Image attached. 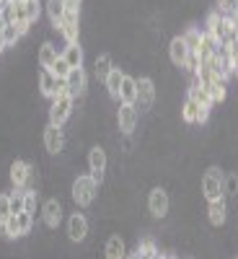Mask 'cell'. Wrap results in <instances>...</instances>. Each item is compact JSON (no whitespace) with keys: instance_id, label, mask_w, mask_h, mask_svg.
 <instances>
[{"instance_id":"cell-30","label":"cell","mask_w":238,"mask_h":259,"mask_svg":"<svg viewBox=\"0 0 238 259\" xmlns=\"http://www.w3.org/2000/svg\"><path fill=\"white\" fill-rule=\"evenodd\" d=\"M11 215H13V210H11V194L8 192H0V228L8 223Z\"/></svg>"},{"instance_id":"cell-38","label":"cell","mask_w":238,"mask_h":259,"mask_svg":"<svg viewBox=\"0 0 238 259\" xmlns=\"http://www.w3.org/2000/svg\"><path fill=\"white\" fill-rule=\"evenodd\" d=\"M233 75H235V78H238V62H235V65H233Z\"/></svg>"},{"instance_id":"cell-31","label":"cell","mask_w":238,"mask_h":259,"mask_svg":"<svg viewBox=\"0 0 238 259\" xmlns=\"http://www.w3.org/2000/svg\"><path fill=\"white\" fill-rule=\"evenodd\" d=\"M24 3V11H26V18L31 24H39V16H41V3L39 0H21Z\"/></svg>"},{"instance_id":"cell-1","label":"cell","mask_w":238,"mask_h":259,"mask_svg":"<svg viewBox=\"0 0 238 259\" xmlns=\"http://www.w3.org/2000/svg\"><path fill=\"white\" fill-rule=\"evenodd\" d=\"M70 197H73V202H75L78 207H88V205H93L96 197H99V182H96L91 174H80V177H75L73 184H70Z\"/></svg>"},{"instance_id":"cell-2","label":"cell","mask_w":238,"mask_h":259,"mask_svg":"<svg viewBox=\"0 0 238 259\" xmlns=\"http://www.w3.org/2000/svg\"><path fill=\"white\" fill-rule=\"evenodd\" d=\"M223 171H220V166H207V171L202 174V179H200V192H202V197L207 200V202H212V200H223L225 194H223Z\"/></svg>"},{"instance_id":"cell-18","label":"cell","mask_w":238,"mask_h":259,"mask_svg":"<svg viewBox=\"0 0 238 259\" xmlns=\"http://www.w3.org/2000/svg\"><path fill=\"white\" fill-rule=\"evenodd\" d=\"M57 57H60V52H57V47L52 45V41H50V39L41 41L39 50H36V62H39V68H41V70H50L52 62H55Z\"/></svg>"},{"instance_id":"cell-25","label":"cell","mask_w":238,"mask_h":259,"mask_svg":"<svg viewBox=\"0 0 238 259\" xmlns=\"http://www.w3.org/2000/svg\"><path fill=\"white\" fill-rule=\"evenodd\" d=\"M179 36L184 39V45L189 47V52H197L200 45H202V29H197V26H186Z\"/></svg>"},{"instance_id":"cell-11","label":"cell","mask_w":238,"mask_h":259,"mask_svg":"<svg viewBox=\"0 0 238 259\" xmlns=\"http://www.w3.org/2000/svg\"><path fill=\"white\" fill-rule=\"evenodd\" d=\"M29 171H31V163L24 161V158H13L8 163V179L16 189H24L26 182H29Z\"/></svg>"},{"instance_id":"cell-16","label":"cell","mask_w":238,"mask_h":259,"mask_svg":"<svg viewBox=\"0 0 238 259\" xmlns=\"http://www.w3.org/2000/svg\"><path fill=\"white\" fill-rule=\"evenodd\" d=\"M207 221H210V226H215V228L225 226V221H228V202H225V197L207 202Z\"/></svg>"},{"instance_id":"cell-35","label":"cell","mask_w":238,"mask_h":259,"mask_svg":"<svg viewBox=\"0 0 238 259\" xmlns=\"http://www.w3.org/2000/svg\"><path fill=\"white\" fill-rule=\"evenodd\" d=\"M0 29H3V3H0Z\"/></svg>"},{"instance_id":"cell-32","label":"cell","mask_w":238,"mask_h":259,"mask_svg":"<svg viewBox=\"0 0 238 259\" xmlns=\"http://www.w3.org/2000/svg\"><path fill=\"white\" fill-rule=\"evenodd\" d=\"M73 68H70V65L68 62H65V57L60 55L55 62H52V68H50V73L55 75V78H60V80H65V78H68V73H70Z\"/></svg>"},{"instance_id":"cell-29","label":"cell","mask_w":238,"mask_h":259,"mask_svg":"<svg viewBox=\"0 0 238 259\" xmlns=\"http://www.w3.org/2000/svg\"><path fill=\"white\" fill-rule=\"evenodd\" d=\"M16 221H18V231H21V239H24V236H29L31 233V228H34V215L31 212H18L16 215Z\"/></svg>"},{"instance_id":"cell-8","label":"cell","mask_w":238,"mask_h":259,"mask_svg":"<svg viewBox=\"0 0 238 259\" xmlns=\"http://www.w3.org/2000/svg\"><path fill=\"white\" fill-rule=\"evenodd\" d=\"M88 233H91L88 218H85L83 212H70V218H68V241L70 244H83V241H88Z\"/></svg>"},{"instance_id":"cell-40","label":"cell","mask_w":238,"mask_h":259,"mask_svg":"<svg viewBox=\"0 0 238 259\" xmlns=\"http://www.w3.org/2000/svg\"><path fill=\"white\" fill-rule=\"evenodd\" d=\"M0 62H3V52H0Z\"/></svg>"},{"instance_id":"cell-20","label":"cell","mask_w":238,"mask_h":259,"mask_svg":"<svg viewBox=\"0 0 238 259\" xmlns=\"http://www.w3.org/2000/svg\"><path fill=\"white\" fill-rule=\"evenodd\" d=\"M122 80H124V70H122V68H112L109 78L104 80L106 96H109L112 101H117V104H119V89H122Z\"/></svg>"},{"instance_id":"cell-19","label":"cell","mask_w":238,"mask_h":259,"mask_svg":"<svg viewBox=\"0 0 238 259\" xmlns=\"http://www.w3.org/2000/svg\"><path fill=\"white\" fill-rule=\"evenodd\" d=\"M112 68H114V60H112L109 52H101V55L93 57V78H96L99 83H104L106 78H109Z\"/></svg>"},{"instance_id":"cell-33","label":"cell","mask_w":238,"mask_h":259,"mask_svg":"<svg viewBox=\"0 0 238 259\" xmlns=\"http://www.w3.org/2000/svg\"><path fill=\"white\" fill-rule=\"evenodd\" d=\"M36 205H39V189H26V200H24V210L34 215Z\"/></svg>"},{"instance_id":"cell-13","label":"cell","mask_w":238,"mask_h":259,"mask_svg":"<svg viewBox=\"0 0 238 259\" xmlns=\"http://www.w3.org/2000/svg\"><path fill=\"white\" fill-rule=\"evenodd\" d=\"M62 91H65V80L55 78L50 70H41V73H39V94H41V96H47V99L52 101V99L60 96Z\"/></svg>"},{"instance_id":"cell-24","label":"cell","mask_w":238,"mask_h":259,"mask_svg":"<svg viewBox=\"0 0 238 259\" xmlns=\"http://www.w3.org/2000/svg\"><path fill=\"white\" fill-rule=\"evenodd\" d=\"M44 11H47V18H50L52 29H57L60 21H62V16H65V0H47Z\"/></svg>"},{"instance_id":"cell-6","label":"cell","mask_w":238,"mask_h":259,"mask_svg":"<svg viewBox=\"0 0 238 259\" xmlns=\"http://www.w3.org/2000/svg\"><path fill=\"white\" fill-rule=\"evenodd\" d=\"M156 99H158L156 80L150 78V75L137 78V101H135L137 109L140 112H150V109H153V104H156Z\"/></svg>"},{"instance_id":"cell-27","label":"cell","mask_w":238,"mask_h":259,"mask_svg":"<svg viewBox=\"0 0 238 259\" xmlns=\"http://www.w3.org/2000/svg\"><path fill=\"white\" fill-rule=\"evenodd\" d=\"M223 194H225V200L228 197H238V174L235 171H230V174L223 177Z\"/></svg>"},{"instance_id":"cell-7","label":"cell","mask_w":238,"mask_h":259,"mask_svg":"<svg viewBox=\"0 0 238 259\" xmlns=\"http://www.w3.org/2000/svg\"><path fill=\"white\" fill-rule=\"evenodd\" d=\"M106 166H109V156H106V148L101 143L91 145L88 148V171H91V177L101 184L104 177H106Z\"/></svg>"},{"instance_id":"cell-9","label":"cell","mask_w":238,"mask_h":259,"mask_svg":"<svg viewBox=\"0 0 238 259\" xmlns=\"http://www.w3.org/2000/svg\"><path fill=\"white\" fill-rule=\"evenodd\" d=\"M41 140H44V148H47L50 156H62V153H65V130H62V127L47 122Z\"/></svg>"},{"instance_id":"cell-26","label":"cell","mask_w":238,"mask_h":259,"mask_svg":"<svg viewBox=\"0 0 238 259\" xmlns=\"http://www.w3.org/2000/svg\"><path fill=\"white\" fill-rule=\"evenodd\" d=\"M0 31H3V39H6V47H8V50L16 47L18 41L24 39V36H21V31L16 29V24H3V29H0Z\"/></svg>"},{"instance_id":"cell-10","label":"cell","mask_w":238,"mask_h":259,"mask_svg":"<svg viewBox=\"0 0 238 259\" xmlns=\"http://www.w3.org/2000/svg\"><path fill=\"white\" fill-rule=\"evenodd\" d=\"M65 91H68L73 99L85 96L88 94V73H85L83 68H73L68 73V78H65Z\"/></svg>"},{"instance_id":"cell-17","label":"cell","mask_w":238,"mask_h":259,"mask_svg":"<svg viewBox=\"0 0 238 259\" xmlns=\"http://www.w3.org/2000/svg\"><path fill=\"white\" fill-rule=\"evenodd\" d=\"M129 254H135L137 259H156L161 254V249H158V241L153 239V236H142V239H137L135 249Z\"/></svg>"},{"instance_id":"cell-39","label":"cell","mask_w":238,"mask_h":259,"mask_svg":"<svg viewBox=\"0 0 238 259\" xmlns=\"http://www.w3.org/2000/svg\"><path fill=\"white\" fill-rule=\"evenodd\" d=\"M235 236H238V221H235Z\"/></svg>"},{"instance_id":"cell-3","label":"cell","mask_w":238,"mask_h":259,"mask_svg":"<svg viewBox=\"0 0 238 259\" xmlns=\"http://www.w3.org/2000/svg\"><path fill=\"white\" fill-rule=\"evenodd\" d=\"M73 96L68 94V91H62L60 96H55L52 101H50V109H47V122L50 124H57V127H65V122L70 119V114H73Z\"/></svg>"},{"instance_id":"cell-12","label":"cell","mask_w":238,"mask_h":259,"mask_svg":"<svg viewBox=\"0 0 238 259\" xmlns=\"http://www.w3.org/2000/svg\"><path fill=\"white\" fill-rule=\"evenodd\" d=\"M41 223H44L50 231H55L62 223V202L57 197H50L41 205Z\"/></svg>"},{"instance_id":"cell-22","label":"cell","mask_w":238,"mask_h":259,"mask_svg":"<svg viewBox=\"0 0 238 259\" xmlns=\"http://www.w3.org/2000/svg\"><path fill=\"white\" fill-rule=\"evenodd\" d=\"M205 89H207V94H210L212 104H223V101H225V96H228V78L215 75V78H212V83H210V85H205Z\"/></svg>"},{"instance_id":"cell-5","label":"cell","mask_w":238,"mask_h":259,"mask_svg":"<svg viewBox=\"0 0 238 259\" xmlns=\"http://www.w3.org/2000/svg\"><path fill=\"white\" fill-rule=\"evenodd\" d=\"M140 124V109L135 104H119L117 106V130L119 135H132Z\"/></svg>"},{"instance_id":"cell-34","label":"cell","mask_w":238,"mask_h":259,"mask_svg":"<svg viewBox=\"0 0 238 259\" xmlns=\"http://www.w3.org/2000/svg\"><path fill=\"white\" fill-rule=\"evenodd\" d=\"M8 47H6V39H3V31H0V52H6Z\"/></svg>"},{"instance_id":"cell-15","label":"cell","mask_w":238,"mask_h":259,"mask_svg":"<svg viewBox=\"0 0 238 259\" xmlns=\"http://www.w3.org/2000/svg\"><path fill=\"white\" fill-rule=\"evenodd\" d=\"M168 60H171V65H174V68H184L186 65V60H189V47L184 45V39L181 36H174L168 41Z\"/></svg>"},{"instance_id":"cell-21","label":"cell","mask_w":238,"mask_h":259,"mask_svg":"<svg viewBox=\"0 0 238 259\" xmlns=\"http://www.w3.org/2000/svg\"><path fill=\"white\" fill-rule=\"evenodd\" d=\"M60 55L65 57V62H68L70 68H83L85 52H83V45H80V41H73V45H65Z\"/></svg>"},{"instance_id":"cell-23","label":"cell","mask_w":238,"mask_h":259,"mask_svg":"<svg viewBox=\"0 0 238 259\" xmlns=\"http://www.w3.org/2000/svg\"><path fill=\"white\" fill-rule=\"evenodd\" d=\"M135 101H137V78L124 73L122 89H119V104H135Z\"/></svg>"},{"instance_id":"cell-28","label":"cell","mask_w":238,"mask_h":259,"mask_svg":"<svg viewBox=\"0 0 238 259\" xmlns=\"http://www.w3.org/2000/svg\"><path fill=\"white\" fill-rule=\"evenodd\" d=\"M11 194V210H13V215H18V212H24V200H26V189H11L8 192Z\"/></svg>"},{"instance_id":"cell-37","label":"cell","mask_w":238,"mask_h":259,"mask_svg":"<svg viewBox=\"0 0 238 259\" xmlns=\"http://www.w3.org/2000/svg\"><path fill=\"white\" fill-rule=\"evenodd\" d=\"M65 3H75V6H80V3H83V0H65Z\"/></svg>"},{"instance_id":"cell-14","label":"cell","mask_w":238,"mask_h":259,"mask_svg":"<svg viewBox=\"0 0 238 259\" xmlns=\"http://www.w3.org/2000/svg\"><path fill=\"white\" fill-rule=\"evenodd\" d=\"M127 256H129V249H127L124 236L112 233L104 244V259H127Z\"/></svg>"},{"instance_id":"cell-4","label":"cell","mask_w":238,"mask_h":259,"mask_svg":"<svg viewBox=\"0 0 238 259\" xmlns=\"http://www.w3.org/2000/svg\"><path fill=\"white\" fill-rule=\"evenodd\" d=\"M148 212L153 215L156 221H166L171 212V197L163 187H153L148 194Z\"/></svg>"},{"instance_id":"cell-36","label":"cell","mask_w":238,"mask_h":259,"mask_svg":"<svg viewBox=\"0 0 238 259\" xmlns=\"http://www.w3.org/2000/svg\"><path fill=\"white\" fill-rule=\"evenodd\" d=\"M233 13L238 16V0H233Z\"/></svg>"}]
</instances>
